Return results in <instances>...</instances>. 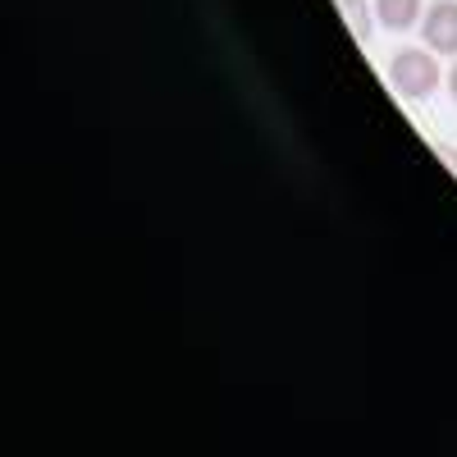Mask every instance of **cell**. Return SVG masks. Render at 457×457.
Wrapping results in <instances>:
<instances>
[{"label":"cell","mask_w":457,"mask_h":457,"mask_svg":"<svg viewBox=\"0 0 457 457\" xmlns=\"http://www.w3.org/2000/svg\"><path fill=\"white\" fill-rule=\"evenodd\" d=\"M389 83L398 96L416 101V96H430L439 87V60L421 46H403L394 51V64H389Z\"/></svg>","instance_id":"cell-1"},{"label":"cell","mask_w":457,"mask_h":457,"mask_svg":"<svg viewBox=\"0 0 457 457\" xmlns=\"http://www.w3.org/2000/svg\"><path fill=\"white\" fill-rule=\"evenodd\" d=\"M426 28V46L439 55H457V0H435V5L421 14Z\"/></svg>","instance_id":"cell-2"},{"label":"cell","mask_w":457,"mask_h":457,"mask_svg":"<svg viewBox=\"0 0 457 457\" xmlns=\"http://www.w3.org/2000/svg\"><path fill=\"white\" fill-rule=\"evenodd\" d=\"M375 19L394 32H407L411 23H421V0H375Z\"/></svg>","instance_id":"cell-3"},{"label":"cell","mask_w":457,"mask_h":457,"mask_svg":"<svg viewBox=\"0 0 457 457\" xmlns=\"http://www.w3.org/2000/svg\"><path fill=\"white\" fill-rule=\"evenodd\" d=\"M338 10L348 14L353 37H370V19H366V0H338Z\"/></svg>","instance_id":"cell-4"},{"label":"cell","mask_w":457,"mask_h":457,"mask_svg":"<svg viewBox=\"0 0 457 457\" xmlns=\"http://www.w3.org/2000/svg\"><path fill=\"white\" fill-rule=\"evenodd\" d=\"M435 151H439V161H444V165L457 174V151H453V146H435Z\"/></svg>","instance_id":"cell-5"},{"label":"cell","mask_w":457,"mask_h":457,"mask_svg":"<svg viewBox=\"0 0 457 457\" xmlns=\"http://www.w3.org/2000/svg\"><path fill=\"white\" fill-rule=\"evenodd\" d=\"M448 92H453V101H457V64H453V73H448Z\"/></svg>","instance_id":"cell-6"}]
</instances>
